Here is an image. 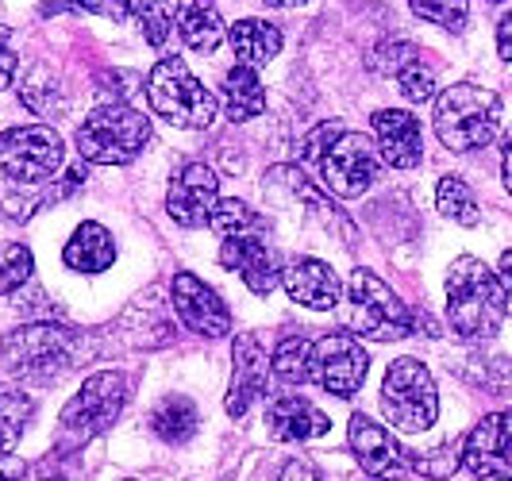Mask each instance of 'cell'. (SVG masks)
<instances>
[{
    "mask_svg": "<svg viewBox=\"0 0 512 481\" xmlns=\"http://www.w3.org/2000/svg\"><path fill=\"white\" fill-rule=\"evenodd\" d=\"M301 162L324 178L328 193L339 197V201L362 197L378 178L374 143L359 131H347L343 124L312 127L305 135V143H301Z\"/></svg>",
    "mask_w": 512,
    "mask_h": 481,
    "instance_id": "cell-1",
    "label": "cell"
},
{
    "mask_svg": "<svg viewBox=\"0 0 512 481\" xmlns=\"http://www.w3.org/2000/svg\"><path fill=\"white\" fill-rule=\"evenodd\" d=\"M505 289L501 278L482 258L462 254L447 270V320L466 343H489L505 320Z\"/></svg>",
    "mask_w": 512,
    "mask_h": 481,
    "instance_id": "cell-2",
    "label": "cell"
},
{
    "mask_svg": "<svg viewBox=\"0 0 512 481\" xmlns=\"http://www.w3.org/2000/svg\"><path fill=\"white\" fill-rule=\"evenodd\" d=\"M501 131V97L482 85H451L436 101V135L447 151H482Z\"/></svg>",
    "mask_w": 512,
    "mask_h": 481,
    "instance_id": "cell-3",
    "label": "cell"
},
{
    "mask_svg": "<svg viewBox=\"0 0 512 481\" xmlns=\"http://www.w3.org/2000/svg\"><path fill=\"white\" fill-rule=\"evenodd\" d=\"M151 143V120L131 104H101L77 131V151L97 166H124Z\"/></svg>",
    "mask_w": 512,
    "mask_h": 481,
    "instance_id": "cell-4",
    "label": "cell"
},
{
    "mask_svg": "<svg viewBox=\"0 0 512 481\" xmlns=\"http://www.w3.org/2000/svg\"><path fill=\"white\" fill-rule=\"evenodd\" d=\"M147 101L166 124L185 127V131H205L220 112L216 97L193 77L181 58H162L154 66L147 77Z\"/></svg>",
    "mask_w": 512,
    "mask_h": 481,
    "instance_id": "cell-5",
    "label": "cell"
},
{
    "mask_svg": "<svg viewBox=\"0 0 512 481\" xmlns=\"http://www.w3.org/2000/svg\"><path fill=\"white\" fill-rule=\"evenodd\" d=\"M81 335L62 324H27L4 339V362L16 378L47 385L77 362Z\"/></svg>",
    "mask_w": 512,
    "mask_h": 481,
    "instance_id": "cell-6",
    "label": "cell"
},
{
    "mask_svg": "<svg viewBox=\"0 0 512 481\" xmlns=\"http://www.w3.org/2000/svg\"><path fill=\"white\" fill-rule=\"evenodd\" d=\"M347 301H351V331L370 339V343H397L412 335L416 316L409 312V304L401 301L378 274L370 270H355L351 285H347Z\"/></svg>",
    "mask_w": 512,
    "mask_h": 481,
    "instance_id": "cell-7",
    "label": "cell"
},
{
    "mask_svg": "<svg viewBox=\"0 0 512 481\" xmlns=\"http://www.w3.org/2000/svg\"><path fill=\"white\" fill-rule=\"evenodd\" d=\"M382 408L385 420L397 431H428L439 416L436 378L420 358H397L382 381Z\"/></svg>",
    "mask_w": 512,
    "mask_h": 481,
    "instance_id": "cell-8",
    "label": "cell"
},
{
    "mask_svg": "<svg viewBox=\"0 0 512 481\" xmlns=\"http://www.w3.org/2000/svg\"><path fill=\"white\" fill-rule=\"evenodd\" d=\"M62 158H66V147L58 131L47 124L12 127L0 135V174L16 189H35L51 181L62 170Z\"/></svg>",
    "mask_w": 512,
    "mask_h": 481,
    "instance_id": "cell-9",
    "label": "cell"
},
{
    "mask_svg": "<svg viewBox=\"0 0 512 481\" xmlns=\"http://www.w3.org/2000/svg\"><path fill=\"white\" fill-rule=\"evenodd\" d=\"M131 397V381L120 370H104L93 374L77 389V397L62 412V431H70L77 439L101 435L104 428H112L120 420V412Z\"/></svg>",
    "mask_w": 512,
    "mask_h": 481,
    "instance_id": "cell-10",
    "label": "cell"
},
{
    "mask_svg": "<svg viewBox=\"0 0 512 481\" xmlns=\"http://www.w3.org/2000/svg\"><path fill=\"white\" fill-rule=\"evenodd\" d=\"M370 355L362 351L351 335H324L312 343V381L335 397H355L366 381Z\"/></svg>",
    "mask_w": 512,
    "mask_h": 481,
    "instance_id": "cell-11",
    "label": "cell"
},
{
    "mask_svg": "<svg viewBox=\"0 0 512 481\" xmlns=\"http://www.w3.org/2000/svg\"><path fill=\"white\" fill-rule=\"evenodd\" d=\"M220 204V178L205 162H185L174 170L166 189V212L181 228H208L212 212Z\"/></svg>",
    "mask_w": 512,
    "mask_h": 481,
    "instance_id": "cell-12",
    "label": "cell"
},
{
    "mask_svg": "<svg viewBox=\"0 0 512 481\" xmlns=\"http://www.w3.org/2000/svg\"><path fill=\"white\" fill-rule=\"evenodd\" d=\"M235 355V374H231V389H228V416L243 420L251 405L266 393L270 385V347H266V335L262 331H243L231 347Z\"/></svg>",
    "mask_w": 512,
    "mask_h": 481,
    "instance_id": "cell-13",
    "label": "cell"
},
{
    "mask_svg": "<svg viewBox=\"0 0 512 481\" xmlns=\"http://www.w3.org/2000/svg\"><path fill=\"white\" fill-rule=\"evenodd\" d=\"M174 312L185 328L201 339H220L231 331V312L220 301V293H212L197 274H178L174 278Z\"/></svg>",
    "mask_w": 512,
    "mask_h": 481,
    "instance_id": "cell-14",
    "label": "cell"
},
{
    "mask_svg": "<svg viewBox=\"0 0 512 481\" xmlns=\"http://www.w3.org/2000/svg\"><path fill=\"white\" fill-rule=\"evenodd\" d=\"M220 266L235 270L239 278L251 285V293H270L278 285V258L266 243V231H239V235H224L220 243Z\"/></svg>",
    "mask_w": 512,
    "mask_h": 481,
    "instance_id": "cell-15",
    "label": "cell"
},
{
    "mask_svg": "<svg viewBox=\"0 0 512 481\" xmlns=\"http://www.w3.org/2000/svg\"><path fill=\"white\" fill-rule=\"evenodd\" d=\"M351 451L370 478L405 481L409 474V455L401 451V443L370 416H351Z\"/></svg>",
    "mask_w": 512,
    "mask_h": 481,
    "instance_id": "cell-16",
    "label": "cell"
},
{
    "mask_svg": "<svg viewBox=\"0 0 512 481\" xmlns=\"http://www.w3.org/2000/svg\"><path fill=\"white\" fill-rule=\"evenodd\" d=\"M378 151L393 170H412L424 158V139H420V120L405 108H382L370 116Z\"/></svg>",
    "mask_w": 512,
    "mask_h": 481,
    "instance_id": "cell-17",
    "label": "cell"
},
{
    "mask_svg": "<svg viewBox=\"0 0 512 481\" xmlns=\"http://www.w3.org/2000/svg\"><path fill=\"white\" fill-rule=\"evenodd\" d=\"M282 285L293 301L312 308V312H328L343 297V285L335 278V270L320 258H293L285 266Z\"/></svg>",
    "mask_w": 512,
    "mask_h": 481,
    "instance_id": "cell-18",
    "label": "cell"
},
{
    "mask_svg": "<svg viewBox=\"0 0 512 481\" xmlns=\"http://www.w3.org/2000/svg\"><path fill=\"white\" fill-rule=\"evenodd\" d=\"M266 428L278 443H305V439L328 435L332 420L305 397H278L266 412Z\"/></svg>",
    "mask_w": 512,
    "mask_h": 481,
    "instance_id": "cell-19",
    "label": "cell"
},
{
    "mask_svg": "<svg viewBox=\"0 0 512 481\" xmlns=\"http://www.w3.org/2000/svg\"><path fill=\"white\" fill-rule=\"evenodd\" d=\"M174 24H178L181 43L197 54H216V47H220L224 35H228L212 0H178Z\"/></svg>",
    "mask_w": 512,
    "mask_h": 481,
    "instance_id": "cell-20",
    "label": "cell"
},
{
    "mask_svg": "<svg viewBox=\"0 0 512 481\" xmlns=\"http://www.w3.org/2000/svg\"><path fill=\"white\" fill-rule=\"evenodd\" d=\"M62 262L70 270H77V274H104L116 262V243H112V235L101 224H81L70 235V243L62 251Z\"/></svg>",
    "mask_w": 512,
    "mask_h": 481,
    "instance_id": "cell-21",
    "label": "cell"
},
{
    "mask_svg": "<svg viewBox=\"0 0 512 481\" xmlns=\"http://www.w3.org/2000/svg\"><path fill=\"white\" fill-rule=\"evenodd\" d=\"M228 43L235 58L243 62V66H266V62H274V54L282 51V31L274 24H266V20H239V24L228 27Z\"/></svg>",
    "mask_w": 512,
    "mask_h": 481,
    "instance_id": "cell-22",
    "label": "cell"
},
{
    "mask_svg": "<svg viewBox=\"0 0 512 481\" xmlns=\"http://www.w3.org/2000/svg\"><path fill=\"white\" fill-rule=\"evenodd\" d=\"M224 112H228L231 124H247L266 112V89L258 81L255 66H231L224 77Z\"/></svg>",
    "mask_w": 512,
    "mask_h": 481,
    "instance_id": "cell-23",
    "label": "cell"
},
{
    "mask_svg": "<svg viewBox=\"0 0 512 481\" xmlns=\"http://www.w3.org/2000/svg\"><path fill=\"white\" fill-rule=\"evenodd\" d=\"M197 424H201V416H197L193 401H185V397L162 401L151 416V431L158 439H166V443H185V439H193V435H197Z\"/></svg>",
    "mask_w": 512,
    "mask_h": 481,
    "instance_id": "cell-24",
    "label": "cell"
},
{
    "mask_svg": "<svg viewBox=\"0 0 512 481\" xmlns=\"http://www.w3.org/2000/svg\"><path fill=\"white\" fill-rule=\"evenodd\" d=\"M31 412H35V401L27 397L24 389L0 385V455L20 443L24 428L31 424Z\"/></svg>",
    "mask_w": 512,
    "mask_h": 481,
    "instance_id": "cell-25",
    "label": "cell"
},
{
    "mask_svg": "<svg viewBox=\"0 0 512 481\" xmlns=\"http://www.w3.org/2000/svg\"><path fill=\"white\" fill-rule=\"evenodd\" d=\"M270 374L282 385H305V381H312V343L301 339V335L282 339L274 358H270Z\"/></svg>",
    "mask_w": 512,
    "mask_h": 481,
    "instance_id": "cell-26",
    "label": "cell"
},
{
    "mask_svg": "<svg viewBox=\"0 0 512 481\" xmlns=\"http://www.w3.org/2000/svg\"><path fill=\"white\" fill-rule=\"evenodd\" d=\"M462 470H470V474L505 470L501 455H497V416H486L478 428L466 435V443H462Z\"/></svg>",
    "mask_w": 512,
    "mask_h": 481,
    "instance_id": "cell-27",
    "label": "cell"
},
{
    "mask_svg": "<svg viewBox=\"0 0 512 481\" xmlns=\"http://www.w3.org/2000/svg\"><path fill=\"white\" fill-rule=\"evenodd\" d=\"M436 208L439 216H447L451 224H459V228H474L478 220H482V208L474 201V193H470V185L459 178H443L436 185Z\"/></svg>",
    "mask_w": 512,
    "mask_h": 481,
    "instance_id": "cell-28",
    "label": "cell"
},
{
    "mask_svg": "<svg viewBox=\"0 0 512 481\" xmlns=\"http://www.w3.org/2000/svg\"><path fill=\"white\" fill-rule=\"evenodd\" d=\"M128 12L135 16V24H139L143 39L151 47H166L170 27H174V16H170V4L166 0H131Z\"/></svg>",
    "mask_w": 512,
    "mask_h": 481,
    "instance_id": "cell-29",
    "label": "cell"
},
{
    "mask_svg": "<svg viewBox=\"0 0 512 481\" xmlns=\"http://www.w3.org/2000/svg\"><path fill=\"white\" fill-rule=\"evenodd\" d=\"M409 8L420 20L447 27V31H466V24H470V4L466 0H409Z\"/></svg>",
    "mask_w": 512,
    "mask_h": 481,
    "instance_id": "cell-30",
    "label": "cell"
},
{
    "mask_svg": "<svg viewBox=\"0 0 512 481\" xmlns=\"http://www.w3.org/2000/svg\"><path fill=\"white\" fill-rule=\"evenodd\" d=\"M208 228H216L220 235H239V231H266V220L258 216L251 204L243 201H220Z\"/></svg>",
    "mask_w": 512,
    "mask_h": 481,
    "instance_id": "cell-31",
    "label": "cell"
},
{
    "mask_svg": "<svg viewBox=\"0 0 512 481\" xmlns=\"http://www.w3.org/2000/svg\"><path fill=\"white\" fill-rule=\"evenodd\" d=\"M35 274V258L24 243H4L0 247V293H16Z\"/></svg>",
    "mask_w": 512,
    "mask_h": 481,
    "instance_id": "cell-32",
    "label": "cell"
},
{
    "mask_svg": "<svg viewBox=\"0 0 512 481\" xmlns=\"http://www.w3.org/2000/svg\"><path fill=\"white\" fill-rule=\"evenodd\" d=\"M412 58H420V51H416V43H409V39H385V43H378L374 51H370V58H366V66L374 70V74H389L397 77L405 66H409Z\"/></svg>",
    "mask_w": 512,
    "mask_h": 481,
    "instance_id": "cell-33",
    "label": "cell"
},
{
    "mask_svg": "<svg viewBox=\"0 0 512 481\" xmlns=\"http://www.w3.org/2000/svg\"><path fill=\"white\" fill-rule=\"evenodd\" d=\"M131 0H43V16H54V12H93V16H104V20H120L128 16Z\"/></svg>",
    "mask_w": 512,
    "mask_h": 481,
    "instance_id": "cell-34",
    "label": "cell"
},
{
    "mask_svg": "<svg viewBox=\"0 0 512 481\" xmlns=\"http://www.w3.org/2000/svg\"><path fill=\"white\" fill-rule=\"evenodd\" d=\"M397 89L405 93V101H416V104L432 101L436 97V74L420 58H412L409 66L397 74Z\"/></svg>",
    "mask_w": 512,
    "mask_h": 481,
    "instance_id": "cell-35",
    "label": "cell"
},
{
    "mask_svg": "<svg viewBox=\"0 0 512 481\" xmlns=\"http://www.w3.org/2000/svg\"><path fill=\"white\" fill-rule=\"evenodd\" d=\"M412 466H416L420 474H428V478H447V474H455L462 466V447L447 443V447H439L432 455H416Z\"/></svg>",
    "mask_w": 512,
    "mask_h": 481,
    "instance_id": "cell-36",
    "label": "cell"
},
{
    "mask_svg": "<svg viewBox=\"0 0 512 481\" xmlns=\"http://www.w3.org/2000/svg\"><path fill=\"white\" fill-rule=\"evenodd\" d=\"M497 455H501V466L512 470V408L497 412Z\"/></svg>",
    "mask_w": 512,
    "mask_h": 481,
    "instance_id": "cell-37",
    "label": "cell"
},
{
    "mask_svg": "<svg viewBox=\"0 0 512 481\" xmlns=\"http://www.w3.org/2000/svg\"><path fill=\"white\" fill-rule=\"evenodd\" d=\"M278 481H320V470L312 462H305V458H293V462H285Z\"/></svg>",
    "mask_w": 512,
    "mask_h": 481,
    "instance_id": "cell-38",
    "label": "cell"
},
{
    "mask_svg": "<svg viewBox=\"0 0 512 481\" xmlns=\"http://www.w3.org/2000/svg\"><path fill=\"white\" fill-rule=\"evenodd\" d=\"M16 70H20V54L12 51V47L4 43V35H0V89H8V85H12Z\"/></svg>",
    "mask_w": 512,
    "mask_h": 481,
    "instance_id": "cell-39",
    "label": "cell"
},
{
    "mask_svg": "<svg viewBox=\"0 0 512 481\" xmlns=\"http://www.w3.org/2000/svg\"><path fill=\"white\" fill-rule=\"evenodd\" d=\"M497 54L512 66V12L501 16V24H497Z\"/></svg>",
    "mask_w": 512,
    "mask_h": 481,
    "instance_id": "cell-40",
    "label": "cell"
},
{
    "mask_svg": "<svg viewBox=\"0 0 512 481\" xmlns=\"http://www.w3.org/2000/svg\"><path fill=\"white\" fill-rule=\"evenodd\" d=\"M497 278H501V289H505V308L512 316V251L501 254V266H497Z\"/></svg>",
    "mask_w": 512,
    "mask_h": 481,
    "instance_id": "cell-41",
    "label": "cell"
},
{
    "mask_svg": "<svg viewBox=\"0 0 512 481\" xmlns=\"http://www.w3.org/2000/svg\"><path fill=\"white\" fill-rule=\"evenodd\" d=\"M27 474V466L20 462V458H12L8 451L0 455V481H20Z\"/></svg>",
    "mask_w": 512,
    "mask_h": 481,
    "instance_id": "cell-42",
    "label": "cell"
},
{
    "mask_svg": "<svg viewBox=\"0 0 512 481\" xmlns=\"http://www.w3.org/2000/svg\"><path fill=\"white\" fill-rule=\"evenodd\" d=\"M501 178H505V189L512 193V131L505 135V147H501Z\"/></svg>",
    "mask_w": 512,
    "mask_h": 481,
    "instance_id": "cell-43",
    "label": "cell"
},
{
    "mask_svg": "<svg viewBox=\"0 0 512 481\" xmlns=\"http://www.w3.org/2000/svg\"><path fill=\"white\" fill-rule=\"evenodd\" d=\"M478 481H512L505 470H489V474H478Z\"/></svg>",
    "mask_w": 512,
    "mask_h": 481,
    "instance_id": "cell-44",
    "label": "cell"
},
{
    "mask_svg": "<svg viewBox=\"0 0 512 481\" xmlns=\"http://www.w3.org/2000/svg\"><path fill=\"white\" fill-rule=\"evenodd\" d=\"M266 4H270V8H301L305 0H266Z\"/></svg>",
    "mask_w": 512,
    "mask_h": 481,
    "instance_id": "cell-45",
    "label": "cell"
},
{
    "mask_svg": "<svg viewBox=\"0 0 512 481\" xmlns=\"http://www.w3.org/2000/svg\"><path fill=\"white\" fill-rule=\"evenodd\" d=\"M489 4H497V0H489Z\"/></svg>",
    "mask_w": 512,
    "mask_h": 481,
    "instance_id": "cell-46",
    "label": "cell"
}]
</instances>
